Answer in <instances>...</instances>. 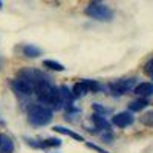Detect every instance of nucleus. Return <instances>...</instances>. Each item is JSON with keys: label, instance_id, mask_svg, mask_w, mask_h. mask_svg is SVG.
Here are the masks:
<instances>
[{"label": "nucleus", "instance_id": "9b49d317", "mask_svg": "<svg viewBox=\"0 0 153 153\" xmlns=\"http://www.w3.org/2000/svg\"><path fill=\"white\" fill-rule=\"evenodd\" d=\"M12 152H14L12 139L3 133H0V153H12Z\"/></svg>", "mask_w": 153, "mask_h": 153}, {"label": "nucleus", "instance_id": "4be33fe9", "mask_svg": "<svg viewBox=\"0 0 153 153\" xmlns=\"http://www.w3.org/2000/svg\"><path fill=\"white\" fill-rule=\"evenodd\" d=\"M86 146H87L89 149H92V150L98 152V153H109L107 150H104V149H101V147H98V146H95V144H92V143H86Z\"/></svg>", "mask_w": 153, "mask_h": 153}, {"label": "nucleus", "instance_id": "39448f33", "mask_svg": "<svg viewBox=\"0 0 153 153\" xmlns=\"http://www.w3.org/2000/svg\"><path fill=\"white\" fill-rule=\"evenodd\" d=\"M19 78L28 81L34 87V91H35V87H38L40 84L51 81L48 75H45L43 72L37 71V69H23V71H20L19 72Z\"/></svg>", "mask_w": 153, "mask_h": 153}, {"label": "nucleus", "instance_id": "2eb2a0df", "mask_svg": "<svg viewBox=\"0 0 153 153\" xmlns=\"http://www.w3.org/2000/svg\"><path fill=\"white\" fill-rule=\"evenodd\" d=\"M23 54L29 58H37L42 55V49L37 46H32V45H26V46H23Z\"/></svg>", "mask_w": 153, "mask_h": 153}, {"label": "nucleus", "instance_id": "0eeeda50", "mask_svg": "<svg viewBox=\"0 0 153 153\" xmlns=\"http://www.w3.org/2000/svg\"><path fill=\"white\" fill-rule=\"evenodd\" d=\"M12 89H14V92H17L19 95H23V97H29L34 94V87L28 81L19 78V76L12 81Z\"/></svg>", "mask_w": 153, "mask_h": 153}, {"label": "nucleus", "instance_id": "20e7f679", "mask_svg": "<svg viewBox=\"0 0 153 153\" xmlns=\"http://www.w3.org/2000/svg\"><path fill=\"white\" fill-rule=\"evenodd\" d=\"M135 86H136V78L135 76H130V78H121V80L110 83L109 91H110V95H113V97H123L127 92L133 91Z\"/></svg>", "mask_w": 153, "mask_h": 153}, {"label": "nucleus", "instance_id": "6e6552de", "mask_svg": "<svg viewBox=\"0 0 153 153\" xmlns=\"http://www.w3.org/2000/svg\"><path fill=\"white\" fill-rule=\"evenodd\" d=\"M133 92L136 95H139L141 98H149V97L153 95V83H150V81L139 83L133 87Z\"/></svg>", "mask_w": 153, "mask_h": 153}, {"label": "nucleus", "instance_id": "f257e3e1", "mask_svg": "<svg viewBox=\"0 0 153 153\" xmlns=\"http://www.w3.org/2000/svg\"><path fill=\"white\" fill-rule=\"evenodd\" d=\"M34 94L37 95V100L43 104H48V106H52L55 109H60L63 107V103H61V97H60V91L51 83H43L38 87H35Z\"/></svg>", "mask_w": 153, "mask_h": 153}, {"label": "nucleus", "instance_id": "f03ea898", "mask_svg": "<svg viewBox=\"0 0 153 153\" xmlns=\"http://www.w3.org/2000/svg\"><path fill=\"white\" fill-rule=\"evenodd\" d=\"M54 118V113L49 107L45 106H32L28 110V121L29 124L35 126V127H42V126H48Z\"/></svg>", "mask_w": 153, "mask_h": 153}, {"label": "nucleus", "instance_id": "b1692460", "mask_svg": "<svg viewBox=\"0 0 153 153\" xmlns=\"http://www.w3.org/2000/svg\"><path fill=\"white\" fill-rule=\"evenodd\" d=\"M3 6V2H2V0H0V8H2Z\"/></svg>", "mask_w": 153, "mask_h": 153}, {"label": "nucleus", "instance_id": "aec40b11", "mask_svg": "<svg viewBox=\"0 0 153 153\" xmlns=\"http://www.w3.org/2000/svg\"><path fill=\"white\" fill-rule=\"evenodd\" d=\"M92 109L95 110V113H98V115H103V117H104V115H106V113H109V112H110L109 109H106V107H103V106H101V104H98V103H95V104H92Z\"/></svg>", "mask_w": 153, "mask_h": 153}, {"label": "nucleus", "instance_id": "f3484780", "mask_svg": "<svg viewBox=\"0 0 153 153\" xmlns=\"http://www.w3.org/2000/svg\"><path fill=\"white\" fill-rule=\"evenodd\" d=\"M61 146V141L58 138H48V139H43L42 143H38V147L40 149H49V147H60Z\"/></svg>", "mask_w": 153, "mask_h": 153}, {"label": "nucleus", "instance_id": "6ab92c4d", "mask_svg": "<svg viewBox=\"0 0 153 153\" xmlns=\"http://www.w3.org/2000/svg\"><path fill=\"white\" fill-rule=\"evenodd\" d=\"M139 121H141V124H144L147 127H153V110L146 112L143 117L139 118Z\"/></svg>", "mask_w": 153, "mask_h": 153}, {"label": "nucleus", "instance_id": "1a4fd4ad", "mask_svg": "<svg viewBox=\"0 0 153 153\" xmlns=\"http://www.w3.org/2000/svg\"><path fill=\"white\" fill-rule=\"evenodd\" d=\"M60 97H61V103H63V107L65 109H69L71 106H74L72 103H74V95H72V91L68 87V86H61L60 89Z\"/></svg>", "mask_w": 153, "mask_h": 153}, {"label": "nucleus", "instance_id": "423d86ee", "mask_svg": "<svg viewBox=\"0 0 153 153\" xmlns=\"http://www.w3.org/2000/svg\"><path fill=\"white\" fill-rule=\"evenodd\" d=\"M135 123V117L130 112H120L115 117H112V124L120 127V129H126Z\"/></svg>", "mask_w": 153, "mask_h": 153}, {"label": "nucleus", "instance_id": "5701e85b", "mask_svg": "<svg viewBox=\"0 0 153 153\" xmlns=\"http://www.w3.org/2000/svg\"><path fill=\"white\" fill-rule=\"evenodd\" d=\"M103 139H104L106 143H112V141H113V135L110 133V130H109L106 135H103Z\"/></svg>", "mask_w": 153, "mask_h": 153}, {"label": "nucleus", "instance_id": "412c9836", "mask_svg": "<svg viewBox=\"0 0 153 153\" xmlns=\"http://www.w3.org/2000/svg\"><path fill=\"white\" fill-rule=\"evenodd\" d=\"M144 72L150 76V78H153V58H150L144 65Z\"/></svg>", "mask_w": 153, "mask_h": 153}, {"label": "nucleus", "instance_id": "ddd939ff", "mask_svg": "<svg viewBox=\"0 0 153 153\" xmlns=\"http://www.w3.org/2000/svg\"><path fill=\"white\" fill-rule=\"evenodd\" d=\"M89 92V89H87V86H86V83L81 80V81H78V83H75L74 84V87H72V95H74V98L76 100V98H81V97H84L86 94Z\"/></svg>", "mask_w": 153, "mask_h": 153}, {"label": "nucleus", "instance_id": "f8f14e48", "mask_svg": "<svg viewBox=\"0 0 153 153\" xmlns=\"http://www.w3.org/2000/svg\"><path fill=\"white\" fill-rule=\"evenodd\" d=\"M92 121H94V124H95L97 129H100V130H104V132H109V130H110V123H109V121L103 117V115L94 113V115H92Z\"/></svg>", "mask_w": 153, "mask_h": 153}, {"label": "nucleus", "instance_id": "a211bd4d", "mask_svg": "<svg viewBox=\"0 0 153 153\" xmlns=\"http://www.w3.org/2000/svg\"><path fill=\"white\" fill-rule=\"evenodd\" d=\"M83 81L86 83V86H87V89H89V92L97 94V92L101 91V84H100L98 81H95V80H89V78H84Z\"/></svg>", "mask_w": 153, "mask_h": 153}, {"label": "nucleus", "instance_id": "9d476101", "mask_svg": "<svg viewBox=\"0 0 153 153\" xmlns=\"http://www.w3.org/2000/svg\"><path fill=\"white\" fill-rule=\"evenodd\" d=\"M52 130L57 132V133H61V135H66V136H71L72 139H75V141H78V143H83L84 141V138L80 135V133H76L71 129H66V127H61V126H54L52 127Z\"/></svg>", "mask_w": 153, "mask_h": 153}, {"label": "nucleus", "instance_id": "393cba45", "mask_svg": "<svg viewBox=\"0 0 153 153\" xmlns=\"http://www.w3.org/2000/svg\"><path fill=\"white\" fill-rule=\"evenodd\" d=\"M94 2H100V0H94Z\"/></svg>", "mask_w": 153, "mask_h": 153}, {"label": "nucleus", "instance_id": "4468645a", "mask_svg": "<svg viewBox=\"0 0 153 153\" xmlns=\"http://www.w3.org/2000/svg\"><path fill=\"white\" fill-rule=\"evenodd\" d=\"M147 106H149V101L146 98H139V100H135L132 103H129V110L130 112H141Z\"/></svg>", "mask_w": 153, "mask_h": 153}, {"label": "nucleus", "instance_id": "7ed1b4c3", "mask_svg": "<svg viewBox=\"0 0 153 153\" xmlns=\"http://www.w3.org/2000/svg\"><path fill=\"white\" fill-rule=\"evenodd\" d=\"M84 14L89 16L91 19L98 20V22H110L113 19V11L110 8H107L106 5H101L100 2L91 3L84 9Z\"/></svg>", "mask_w": 153, "mask_h": 153}, {"label": "nucleus", "instance_id": "dca6fc26", "mask_svg": "<svg viewBox=\"0 0 153 153\" xmlns=\"http://www.w3.org/2000/svg\"><path fill=\"white\" fill-rule=\"evenodd\" d=\"M43 66L45 68H48V69H51V71H55V72H63L66 68L61 65V63H58V61H55V60H45L43 61Z\"/></svg>", "mask_w": 153, "mask_h": 153}]
</instances>
